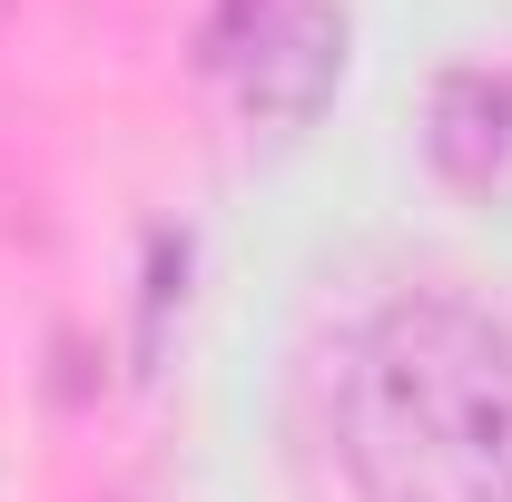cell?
I'll list each match as a JSON object with an SVG mask.
<instances>
[{"label":"cell","mask_w":512,"mask_h":502,"mask_svg":"<svg viewBox=\"0 0 512 502\" xmlns=\"http://www.w3.org/2000/svg\"><path fill=\"white\" fill-rule=\"evenodd\" d=\"M335 443L365 502H512V325L444 286L375 306L345 345Z\"/></svg>","instance_id":"obj_1"},{"label":"cell","mask_w":512,"mask_h":502,"mask_svg":"<svg viewBox=\"0 0 512 502\" xmlns=\"http://www.w3.org/2000/svg\"><path fill=\"white\" fill-rule=\"evenodd\" d=\"M227 69H237V89H247L256 119L306 128L325 99H335V79H345V10H335V0H266V20L237 40Z\"/></svg>","instance_id":"obj_2"},{"label":"cell","mask_w":512,"mask_h":502,"mask_svg":"<svg viewBox=\"0 0 512 502\" xmlns=\"http://www.w3.org/2000/svg\"><path fill=\"white\" fill-rule=\"evenodd\" d=\"M424 158L453 197H512V69H444L434 79Z\"/></svg>","instance_id":"obj_3"}]
</instances>
